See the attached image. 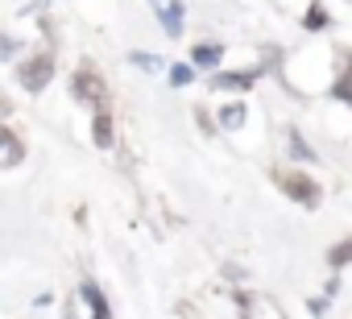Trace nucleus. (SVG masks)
I'll use <instances>...</instances> for the list:
<instances>
[{"label": "nucleus", "instance_id": "f257e3e1", "mask_svg": "<svg viewBox=\"0 0 352 319\" xmlns=\"http://www.w3.org/2000/svg\"><path fill=\"white\" fill-rule=\"evenodd\" d=\"M17 79H21L25 91H42V87L54 79V54H34V58H25V63L17 67Z\"/></svg>", "mask_w": 352, "mask_h": 319}, {"label": "nucleus", "instance_id": "f03ea898", "mask_svg": "<svg viewBox=\"0 0 352 319\" xmlns=\"http://www.w3.org/2000/svg\"><path fill=\"white\" fill-rule=\"evenodd\" d=\"M282 191H286L290 199H298L302 208H315V204H319V183H311L307 175H286V179H282Z\"/></svg>", "mask_w": 352, "mask_h": 319}, {"label": "nucleus", "instance_id": "7ed1b4c3", "mask_svg": "<svg viewBox=\"0 0 352 319\" xmlns=\"http://www.w3.org/2000/svg\"><path fill=\"white\" fill-rule=\"evenodd\" d=\"M261 79V71L253 67V71H216L212 75V87L216 91H245V87H253Z\"/></svg>", "mask_w": 352, "mask_h": 319}, {"label": "nucleus", "instance_id": "20e7f679", "mask_svg": "<svg viewBox=\"0 0 352 319\" xmlns=\"http://www.w3.org/2000/svg\"><path fill=\"white\" fill-rule=\"evenodd\" d=\"M25 157V149H21V137L13 133V129H5L0 124V166H17Z\"/></svg>", "mask_w": 352, "mask_h": 319}, {"label": "nucleus", "instance_id": "39448f33", "mask_svg": "<svg viewBox=\"0 0 352 319\" xmlns=\"http://www.w3.org/2000/svg\"><path fill=\"white\" fill-rule=\"evenodd\" d=\"M75 96H79V100H100V75H96L87 63L75 71Z\"/></svg>", "mask_w": 352, "mask_h": 319}, {"label": "nucleus", "instance_id": "423d86ee", "mask_svg": "<svg viewBox=\"0 0 352 319\" xmlns=\"http://www.w3.org/2000/svg\"><path fill=\"white\" fill-rule=\"evenodd\" d=\"M79 294H83V302H91V319H112L108 298H104V290H100L96 282H83V286H79Z\"/></svg>", "mask_w": 352, "mask_h": 319}, {"label": "nucleus", "instance_id": "0eeeda50", "mask_svg": "<svg viewBox=\"0 0 352 319\" xmlns=\"http://www.w3.org/2000/svg\"><path fill=\"white\" fill-rule=\"evenodd\" d=\"M91 137H96V145H100V149H112V112H108V108H96Z\"/></svg>", "mask_w": 352, "mask_h": 319}, {"label": "nucleus", "instance_id": "6e6552de", "mask_svg": "<svg viewBox=\"0 0 352 319\" xmlns=\"http://www.w3.org/2000/svg\"><path fill=\"white\" fill-rule=\"evenodd\" d=\"M162 30H166L170 38L183 34V5H179V0H170V5L162 9Z\"/></svg>", "mask_w": 352, "mask_h": 319}, {"label": "nucleus", "instance_id": "1a4fd4ad", "mask_svg": "<svg viewBox=\"0 0 352 319\" xmlns=\"http://www.w3.org/2000/svg\"><path fill=\"white\" fill-rule=\"evenodd\" d=\"M220 54H224V50H220L216 42H199V46L191 50V63H195V67H216Z\"/></svg>", "mask_w": 352, "mask_h": 319}, {"label": "nucleus", "instance_id": "9d476101", "mask_svg": "<svg viewBox=\"0 0 352 319\" xmlns=\"http://www.w3.org/2000/svg\"><path fill=\"white\" fill-rule=\"evenodd\" d=\"M327 21H331V17H327V9H323V5H311V9H307V17H302V25H307V30H327Z\"/></svg>", "mask_w": 352, "mask_h": 319}, {"label": "nucleus", "instance_id": "9b49d317", "mask_svg": "<svg viewBox=\"0 0 352 319\" xmlns=\"http://www.w3.org/2000/svg\"><path fill=\"white\" fill-rule=\"evenodd\" d=\"M290 157H298V162H311L315 149H307V141L298 137V129H290Z\"/></svg>", "mask_w": 352, "mask_h": 319}, {"label": "nucleus", "instance_id": "f8f14e48", "mask_svg": "<svg viewBox=\"0 0 352 319\" xmlns=\"http://www.w3.org/2000/svg\"><path fill=\"white\" fill-rule=\"evenodd\" d=\"M191 79H195V67H187V63H174V67H170V83H174V87H187Z\"/></svg>", "mask_w": 352, "mask_h": 319}, {"label": "nucleus", "instance_id": "ddd939ff", "mask_svg": "<svg viewBox=\"0 0 352 319\" xmlns=\"http://www.w3.org/2000/svg\"><path fill=\"white\" fill-rule=\"evenodd\" d=\"M241 120H245V108H241V104H232V108L220 112V124H224V129H236Z\"/></svg>", "mask_w": 352, "mask_h": 319}, {"label": "nucleus", "instance_id": "4468645a", "mask_svg": "<svg viewBox=\"0 0 352 319\" xmlns=\"http://www.w3.org/2000/svg\"><path fill=\"white\" fill-rule=\"evenodd\" d=\"M133 63H137V67H145V71H157V67H162V58H157V54H153V58H149V54H133Z\"/></svg>", "mask_w": 352, "mask_h": 319}, {"label": "nucleus", "instance_id": "2eb2a0df", "mask_svg": "<svg viewBox=\"0 0 352 319\" xmlns=\"http://www.w3.org/2000/svg\"><path fill=\"white\" fill-rule=\"evenodd\" d=\"M13 50H17V42H13V38H0V63L13 58Z\"/></svg>", "mask_w": 352, "mask_h": 319}, {"label": "nucleus", "instance_id": "dca6fc26", "mask_svg": "<svg viewBox=\"0 0 352 319\" xmlns=\"http://www.w3.org/2000/svg\"><path fill=\"white\" fill-rule=\"evenodd\" d=\"M344 261H348V245H336V253H331V265H336V270H340V265H344Z\"/></svg>", "mask_w": 352, "mask_h": 319}]
</instances>
